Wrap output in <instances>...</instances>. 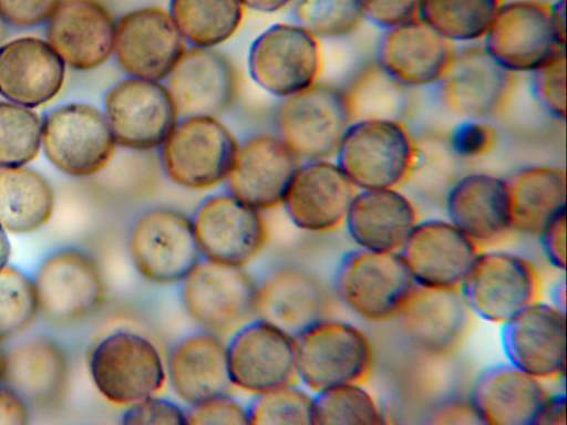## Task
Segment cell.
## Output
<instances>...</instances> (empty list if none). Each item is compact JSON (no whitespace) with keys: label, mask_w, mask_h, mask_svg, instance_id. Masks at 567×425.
Masks as SVG:
<instances>
[{"label":"cell","mask_w":567,"mask_h":425,"mask_svg":"<svg viewBox=\"0 0 567 425\" xmlns=\"http://www.w3.org/2000/svg\"><path fill=\"white\" fill-rule=\"evenodd\" d=\"M33 281L39 311L53 321L83 319L95 312L104 299L97 263L79 249H59L47 256Z\"/></svg>","instance_id":"cell-19"},{"label":"cell","mask_w":567,"mask_h":425,"mask_svg":"<svg viewBox=\"0 0 567 425\" xmlns=\"http://www.w3.org/2000/svg\"><path fill=\"white\" fill-rule=\"evenodd\" d=\"M480 252L478 246L449 219L415 225L399 251L415 284L460 289Z\"/></svg>","instance_id":"cell-22"},{"label":"cell","mask_w":567,"mask_h":425,"mask_svg":"<svg viewBox=\"0 0 567 425\" xmlns=\"http://www.w3.org/2000/svg\"><path fill=\"white\" fill-rule=\"evenodd\" d=\"M11 245L8 232L0 227V271L9 266Z\"/></svg>","instance_id":"cell-55"},{"label":"cell","mask_w":567,"mask_h":425,"mask_svg":"<svg viewBox=\"0 0 567 425\" xmlns=\"http://www.w3.org/2000/svg\"><path fill=\"white\" fill-rule=\"evenodd\" d=\"M468 311L460 289L414 284L396 317L419 349L429 354L445 355L462 343Z\"/></svg>","instance_id":"cell-27"},{"label":"cell","mask_w":567,"mask_h":425,"mask_svg":"<svg viewBox=\"0 0 567 425\" xmlns=\"http://www.w3.org/2000/svg\"><path fill=\"white\" fill-rule=\"evenodd\" d=\"M446 139L457 158H477L493 149L496 134L487 121L461 118Z\"/></svg>","instance_id":"cell-44"},{"label":"cell","mask_w":567,"mask_h":425,"mask_svg":"<svg viewBox=\"0 0 567 425\" xmlns=\"http://www.w3.org/2000/svg\"><path fill=\"white\" fill-rule=\"evenodd\" d=\"M547 394L543 382L506 361L477 375L468 400L481 424L533 425Z\"/></svg>","instance_id":"cell-31"},{"label":"cell","mask_w":567,"mask_h":425,"mask_svg":"<svg viewBox=\"0 0 567 425\" xmlns=\"http://www.w3.org/2000/svg\"><path fill=\"white\" fill-rule=\"evenodd\" d=\"M505 180L513 231L538 236L553 217L566 209V174L560 167L529 165Z\"/></svg>","instance_id":"cell-33"},{"label":"cell","mask_w":567,"mask_h":425,"mask_svg":"<svg viewBox=\"0 0 567 425\" xmlns=\"http://www.w3.org/2000/svg\"><path fill=\"white\" fill-rule=\"evenodd\" d=\"M449 220L478 247L494 242L511 231L505 178L488 173H471L447 189Z\"/></svg>","instance_id":"cell-29"},{"label":"cell","mask_w":567,"mask_h":425,"mask_svg":"<svg viewBox=\"0 0 567 425\" xmlns=\"http://www.w3.org/2000/svg\"><path fill=\"white\" fill-rule=\"evenodd\" d=\"M4 362H6V351L2 348L1 341H0V382L2 381V376H3Z\"/></svg>","instance_id":"cell-58"},{"label":"cell","mask_w":567,"mask_h":425,"mask_svg":"<svg viewBox=\"0 0 567 425\" xmlns=\"http://www.w3.org/2000/svg\"><path fill=\"white\" fill-rule=\"evenodd\" d=\"M103 112L116 145L137 152L159 148L179 118L163 82L131 76L106 92Z\"/></svg>","instance_id":"cell-13"},{"label":"cell","mask_w":567,"mask_h":425,"mask_svg":"<svg viewBox=\"0 0 567 425\" xmlns=\"http://www.w3.org/2000/svg\"><path fill=\"white\" fill-rule=\"evenodd\" d=\"M202 258L245 268L265 249L268 226L261 210L227 190L204 198L190 216Z\"/></svg>","instance_id":"cell-12"},{"label":"cell","mask_w":567,"mask_h":425,"mask_svg":"<svg viewBox=\"0 0 567 425\" xmlns=\"http://www.w3.org/2000/svg\"><path fill=\"white\" fill-rule=\"evenodd\" d=\"M548 262L557 270L566 269V209L553 217L537 236Z\"/></svg>","instance_id":"cell-49"},{"label":"cell","mask_w":567,"mask_h":425,"mask_svg":"<svg viewBox=\"0 0 567 425\" xmlns=\"http://www.w3.org/2000/svg\"><path fill=\"white\" fill-rule=\"evenodd\" d=\"M41 147L58 170L82 178L109 165L116 143L104 112L89 104L69 103L42 120Z\"/></svg>","instance_id":"cell-11"},{"label":"cell","mask_w":567,"mask_h":425,"mask_svg":"<svg viewBox=\"0 0 567 425\" xmlns=\"http://www.w3.org/2000/svg\"><path fill=\"white\" fill-rule=\"evenodd\" d=\"M460 291L472 313L502 325L539 301L542 277L536 266L520 255L498 250L478 252Z\"/></svg>","instance_id":"cell-8"},{"label":"cell","mask_w":567,"mask_h":425,"mask_svg":"<svg viewBox=\"0 0 567 425\" xmlns=\"http://www.w3.org/2000/svg\"><path fill=\"white\" fill-rule=\"evenodd\" d=\"M536 1L551 2L554 0H536Z\"/></svg>","instance_id":"cell-59"},{"label":"cell","mask_w":567,"mask_h":425,"mask_svg":"<svg viewBox=\"0 0 567 425\" xmlns=\"http://www.w3.org/2000/svg\"><path fill=\"white\" fill-rule=\"evenodd\" d=\"M505 0H420L417 19L454 44L482 41Z\"/></svg>","instance_id":"cell-37"},{"label":"cell","mask_w":567,"mask_h":425,"mask_svg":"<svg viewBox=\"0 0 567 425\" xmlns=\"http://www.w3.org/2000/svg\"><path fill=\"white\" fill-rule=\"evenodd\" d=\"M419 222L414 203L399 188L358 189L344 226L359 247L399 252Z\"/></svg>","instance_id":"cell-28"},{"label":"cell","mask_w":567,"mask_h":425,"mask_svg":"<svg viewBox=\"0 0 567 425\" xmlns=\"http://www.w3.org/2000/svg\"><path fill=\"white\" fill-rule=\"evenodd\" d=\"M54 193L40 173L23 167L0 168V227L8 234H29L51 218Z\"/></svg>","instance_id":"cell-35"},{"label":"cell","mask_w":567,"mask_h":425,"mask_svg":"<svg viewBox=\"0 0 567 425\" xmlns=\"http://www.w3.org/2000/svg\"><path fill=\"white\" fill-rule=\"evenodd\" d=\"M247 64L254 82L282 100L319 82L320 42L295 22L276 23L251 42Z\"/></svg>","instance_id":"cell-10"},{"label":"cell","mask_w":567,"mask_h":425,"mask_svg":"<svg viewBox=\"0 0 567 425\" xmlns=\"http://www.w3.org/2000/svg\"><path fill=\"white\" fill-rule=\"evenodd\" d=\"M416 138L399 118L364 117L343 133L336 163L357 189L399 188L408 183Z\"/></svg>","instance_id":"cell-1"},{"label":"cell","mask_w":567,"mask_h":425,"mask_svg":"<svg viewBox=\"0 0 567 425\" xmlns=\"http://www.w3.org/2000/svg\"><path fill=\"white\" fill-rule=\"evenodd\" d=\"M435 423H480L476 413L468 400L452 401L433 414ZM481 424V423H480Z\"/></svg>","instance_id":"cell-52"},{"label":"cell","mask_w":567,"mask_h":425,"mask_svg":"<svg viewBox=\"0 0 567 425\" xmlns=\"http://www.w3.org/2000/svg\"><path fill=\"white\" fill-rule=\"evenodd\" d=\"M66 65L43 39L22 37L0 46V95L34 108L53 100L62 89Z\"/></svg>","instance_id":"cell-26"},{"label":"cell","mask_w":567,"mask_h":425,"mask_svg":"<svg viewBox=\"0 0 567 425\" xmlns=\"http://www.w3.org/2000/svg\"><path fill=\"white\" fill-rule=\"evenodd\" d=\"M245 8L241 0H169L168 13L186 43L214 49L237 33Z\"/></svg>","instance_id":"cell-36"},{"label":"cell","mask_w":567,"mask_h":425,"mask_svg":"<svg viewBox=\"0 0 567 425\" xmlns=\"http://www.w3.org/2000/svg\"><path fill=\"white\" fill-rule=\"evenodd\" d=\"M165 81L179 117H217L233 105L239 89L235 66L215 48L186 49Z\"/></svg>","instance_id":"cell-24"},{"label":"cell","mask_w":567,"mask_h":425,"mask_svg":"<svg viewBox=\"0 0 567 425\" xmlns=\"http://www.w3.org/2000/svg\"><path fill=\"white\" fill-rule=\"evenodd\" d=\"M456 44L420 19L382 30L375 64L405 89L435 86L447 72Z\"/></svg>","instance_id":"cell-21"},{"label":"cell","mask_w":567,"mask_h":425,"mask_svg":"<svg viewBox=\"0 0 567 425\" xmlns=\"http://www.w3.org/2000/svg\"><path fill=\"white\" fill-rule=\"evenodd\" d=\"M247 404L254 425H312L313 394L298 383L285 384L252 395Z\"/></svg>","instance_id":"cell-40"},{"label":"cell","mask_w":567,"mask_h":425,"mask_svg":"<svg viewBox=\"0 0 567 425\" xmlns=\"http://www.w3.org/2000/svg\"><path fill=\"white\" fill-rule=\"evenodd\" d=\"M506 361L540 382L560 381L566 367V311L536 301L502 324Z\"/></svg>","instance_id":"cell-16"},{"label":"cell","mask_w":567,"mask_h":425,"mask_svg":"<svg viewBox=\"0 0 567 425\" xmlns=\"http://www.w3.org/2000/svg\"><path fill=\"white\" fill-rule=\"evenodd\" d=\"M555 305L566 311V284L565 278L557 282L553 290V301Z\"/></svg>","instance_id":"cell-56"},{"label":"cell","mask_w":567,"mask_h":425,"mask_svg":"<svg viewBox=\"0 0 567 425\" xmlns=\"http://www.w3.org/2000/svg\"><path fill=\"white\" fill-rule=\"evenodd\" d=\"M226 353L233 388L255 395L299 383L293 335L265 319L256 317L234 331Z\"/></svg>","instance_id":"cell-14"},{"label":"cell","mask_w":567,"mask_h":425,"mask_svg":"<svg viewBox=\"0 0 567 425\" xmlns=\"http://www.w3.org/2000/svg\"><path fill=\"white\" fill-rule=\"evenodd\" d=\"M7 22L0 14V46L4 43L6 37H7Z\"/></svg>","instance_id":"cell-57"},{"label":"cell","mask_w":567,"mask_h":425,"mask_svg":"<svg viewBox=\"0 0 567 425\" xmlns=\"http://www.w3.org/2000/svg\"><path fill=\"white\" fill-rule=\"evenodd\" d=\"M42 144V120L33 108L0 101V168L23 167Z\"/></svg>","instance_id":"cell-39"},{"label":"cell","mask_w":567,"mask_h":425,"mask_svg":"<svg viewBox=\"0 0 567 425\" xmlns=\"http://www.w3.org/2000/svg\"><path fill=\"white\" fill-rule=\"evenodd\" d=\"M127 252L136 272L158 286L178 284L202 259L190 216L167 206L147 208L135 218Z\"/></svg>","instance_id":"cell-6"},{"label":"cell","mask_w":567,"mask_h":425,"mask_svg":"<svg viewBox=\"0 0 567 425\" xmlns=\"http://www.w3.org/2000/svg\"><path fill=\"white\" fill-rule=\"evenodd\" d=\"M238 143L214 116L179 117L159 147L166 177L187 190L206 191L225 183Z\"/></svg>","instance_id":"cell-4"},{"label":"cell","mask_w":567,"mask_h":425,"mask_svg":"<svg viewBox=\"0 0 567 425\" xmlns=\"http://www.w3.org/2000/svg\"><path fill=\"white\" fill-rule=\"evenodd\" d=\"M324 308L320 283L299 267H278L257 283L256 317L292 335L324 317Z\"/></svg>","instance_id":"cell-32"},{"label":"cell","mask_w":567,"mask_h":425,"mask_svg":"<svg viewBox=\"0 0 567 425\" xmlns=\"http://www.w3.org/2000/svg\"><path fill=\"white\" fill-rule=\"evenodd\" d=\"M125 425L186 424V408L167 397L153 395L127 407L121 416Z\"/></svg>","instance_id":"cell-46"},{"label":"cell","mask_w":567,"mask_h":425,"mask_svg":"<svg viewBox=\"0 0 567 425\" xmlns=\"http://www.w3.org/2000/svg\"><path fill=\"white\" fill-rule=\"evenodd\" d=\"M185 44L168 11L144 7L116 22L113 54L126 76L163 82L184 54Z\"/></svg>","instance_id":"cell-17"},{"label":"cell","mask_w":567,"mask_h":425,"mask_svg":"<svg viewBox=\"0 0 567 425\" xmlns=\"http://www.w3.org/2000/svg\"><path fill=\"white\" fill-rule=\"evenodd\" d=\"M293 338L298 382L312 394L343 383L363 384L371 374V341L348 321L322 317Z\"/></svg>","instance_id":"cell-2"},{"label":"cell","mask_w":567,"mask_h":425,"mask_svg":"<svg viewBox=\"0 0 567 425\" xmlns=\"http://www.w3.org/2000/svg\"><path fill=\"white\" fill-rule=\"evenodd\" d=\"M178 287L184 311L200 330L230 335L256 318L257 283L245 268L202 258Z\"/></svg>","instance_id":"cell-5"},{"label":"cell","mask_w":567,"mask_h":425,"mask_svg":"<svg viewBox=\"0 0 567 425\" xmlns=\"http://www.w3.org/2000/svg\"><path fill=\"white\" fill-rule=\"evenodd\" d=\"M530 74V92L550 117L566 118V50L556 52Z\"/></svg>","instance_id":"cell-43"},{"label":"cell","mask_w":567,"mask_h":425,"mask_svg":"<svg viewBox=\"0 0 567 425\" xmlns=\"http://www.w3.org/2000/svg\"><path fill=\"white\" fill-rule=\"evenodd\" d=\"M351 122L343 89L319 82L282 99L276 113L278 136L301 163L334 157Z\"/></svg>","instance_id":"cell-9"},{"label":"cell","mask_w":567,"mask_h":425,"mask_svg":"<svg viewBox=\"0 0 567 425\" xmlns=\"http://www.w3.org/2000/svg\"><path fill=\"white\" fill-rule=\"evenodd\" d=\"M89 372L100 395L123 407L161 394L167 383L159 349L132 330H116L102 338L90 353Z\"/></svg>","instance_id":"cell-3"},{"label":"cell","mask_w":567,"mask_h":425,"mask_svg":"<svg viewBox=\"0 0 567 425\" xmlns=\"http://www.w3.org/2000/svg\"><path fill=\"white\" fill-rule=\"evenodd\" d=\"M300 164L278 135H251L238 144L226 190L261 211L277 208Z\"/></svg>","instance_id":"cell-23"},{"label":"cell","mask_w":567,"mask_h":425,"mask_svg":"<svg viewBox=\"0 0 567 425\" xmlns=\"http://www.w3.org/2000/svg\"><path fill=\"white\" fill-rule=\"evenodd\" d=\"M515 74L499 65L483 48L467 45L455 56L435 85L441 103L461 118L487 121L508 104Z\"/></svg>","instance_id":"cell-18"},{"label":"cell","mask_w":567,"mask_h":425,"mask_svg":"<svg viewBox=\"0 0 567 425\" xmlns=\"http://www.w3.org/2000/svg\"><path fill=\"white\" fill-rule=\"evenodd\" d=\"M386 422L379 401L361 383H343L313 394L312 425Z\"/></svg>","instance_id":"cell-38"},{"label":"cell","mask_w":567,"mask_h":425,"mask_svg":"<svg viewBox=\"0 0 567 425\" xmlns=\"http://www.w3.org/2000/svg\"><path fill=\"white\" fill-rule=\"evenodd\" d=\"M550 19L558 45L566 49V0L550 2Z\"/></svg>","instance_id":"cell-53"},{"label":"cell","mask_w":567,"mask_h":425,"mask_svg":"<svg viewBox=\"0 0 567 425\" xmlns=\"http://www.w3.org/2000/svg\"><path fill=\"white\" fill-rule=\"evenodd\" d=\"M357 190L336 162H302L288 185L281 206L298 229L328 234L344 225Z\"/></svg>","instance_id":"cell-20"},{"label":"cell","mask_w":567,"mask_h":425,"mask_svg":"<svg viewBox=\"0 0 567 425\" xmlns=\"http://www.w3.org/2000/svg\"><path fill=\"white\" fill-rule=\"evenodd\" d=\"M414 284L399 252L358 247L342 256L334 272L340 300L370 322L395 318Z\"/></svg>","instance_id":"cell-7"},{"label":"cell","mask_w":567,"mask_h":425,"mask_svg":"<svg viewBox=\"0 0 567 425\" xmlns=\"http://www.w3.org/2000/svg\"><path fill=\"white\" fill-rule=\"evenodd\" d=\"M115 24L97 0H62L47 22V41L68 68L91 71L113 55Z\"/></svg>","instance_id":"cell-25"},{"label":"cell","mask_w":567,"mask_h":425,"mask_svg":"<svg viewBox=\"0 0 567 425\" xmlns=\"http://www.w3.org/2000/svg\"><path fill=\"white\" fill-rule=\"evenodd\" d=\"M62 0H0V14L8 25L33 28L47 23Z\"/></svg>","instance_id":"cell-48"},{"label":"cell","mask_w":567,"mask_h":425,"mask_svg":"<svg viewBox=\"0 0 567 425\" xmlns=\"http://www.w3.org/2000/svg\"><path fill=\"white\" fill-rule=\"evenodd\" d=\"M186 424H249L247 405L221 393L186 407Z\"/></svg>","instance_id":"cell-45"},{"label":"cell","mask_w":567,"mask_h":425,"mask_svg":"<svg viewBox=\"0 0 567 425\" xmlns=\"http://www.w3.org/2000/svg\"><path fill=\"white\" fill-rule=\"evenodd\" d=\"M246 8H250L252 10L259 12H276L293 0H241Z\"/></svg>","instance_id":"cell-54"},{"label":"cell","mask_w":567,"mask_h":425,"mask_svg":"<svg viewBox=\"0 0 567 425\" xmlns=\"http://www.w3.org/2000/svg\"><path fill=\"white\" fill-rule=\"evenodd\" d=\"M29 422L27 402L0 382V425H23Z\"/></svg>","instance_id":"cell-50"},{"label":"cell","mask_w":567,"mask_h":425,"mask_svg":"<svg viewBox=\"0 0 567 425\" xmlns=\"http://www.w3.org/2000/svg\"><path fill=\"white\" fill-rule=\"evenodd\" d=\"M293 22L318 39L353 33L363 22L357 0H293Z\"/></svg>","instance_id":"cell-41"},{"label":"cell","mask_w":567,"mask_h":425,"mask_svg":"<svg viewBox=\"0 0 567 425\" xmlns=\"http://www.w3.org/2000/svg\"><path fill=\"white\" fill-rule=\"evenodd\" d=\"M566 395L564 392L547 394L543 400L533 425H565Z\"/></svg>","instance_id":"cell-51"},{"label":"cell","mask_w":567,"mask_h":425,"mask_svg":"<svg viewBox=\"0 0 567 425\" xmlns=\"http://www.w3.org/2000/svg\"><path fill=\"white\" fill-rule=\"evenodd\" d=\"M39 312L34 281L22 270L0 271V341L24 331Z\"/></svg>","instance_id":"cell-42"},{"label":"cell","mask_w":567,"mask_h":425,"mask_svg":"<svg viewBox=\"0 0 567 425\" xmlns=\"http://www.w3.org/2000/svg\"><path fill=\"white\" fill-rule=\"evenodd\" d=\"M363 21L386 30L417 18L420 0H357Z\"/></svg>","instance_id":"cell-47"},{"label":"cell","mask_w":567,"mask_h":425,"mask_svg":"<svg viewBox=\"0 0 567 425\" xmlns=\"http://www.w3.org/2000/svg\"><path fill=\"white\" fill-rule=\"evenodd\" d=\"M482 45L511 73H530L561 49L556 40L550 2L505 0Z\"/></svg>","instance_id":"cell-15"},{"label":"cell","mask_w":567,"mask_h":425,"mask_svg":"<svg viewBox=\"0 0 567 425\" xmlns=\"http://www.w3.org/2000/svg\"><path fill=\"white\" fill-rule=\"evenodd\" d=\"M68 365L62 350L52 341L33 339L6 352L1 383L25 402L45 404L56 398L66 381Z\"/></svg>","instance_id":"cell-34"},{"label":"cell","mask_w":567,"mask_h":425,"mask_svg":"<svg viewBox=\"0 0 567 425\" xmlns=\"http://www.w3.org/2000/svg\"><path fill=\"white\" fill-rule=\"evenodd\" d=\"M166 373L172 391L187 406L233 388L226 342L204 330L184 335L172 346Z\"/></svg>","instance_id":"cell-30"}]
</instances>
